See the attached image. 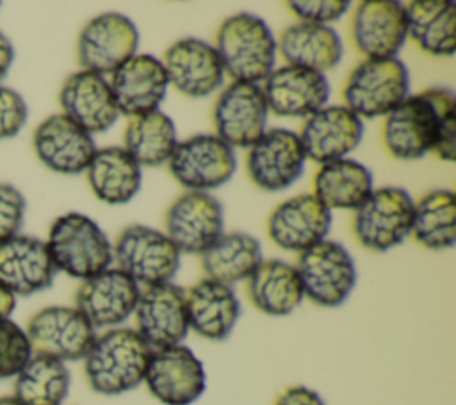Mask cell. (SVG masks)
<instances>
[{
  "label": "cell",
  "mask_w": 456,
  "mask_h": 405,
  "mask_svg": "<svg viewBox=\"0 0 456 405\" xmlns=\"http://www.w3.org/2000/svg\"><path fill=\"white\" fill-rule=\"evenodd\" d=\"M383 141L392 157L415 161L433 152L440 161L456 155V100L447 87L408 95L385 116Z\"/></svg>",
  "instance_id": "cell-1"
},
{
  "label": "cell",
  "mask_w": 456,
  "mask_h": 405,
  "mask_svg": "<svg viewBox=\"0 0 456 405\" xmlns=\"http://www.w3.org/2000/svg\"><path fill=\"white\" fill-rule=\"evenodd\" d=\"M151 351L135 328H109L96 335L82 359L86 380L98 394L128 393L144 382Z\"/></svg>",
  "instance_id": "cell-2"
},
{
  "label": "cell",
  "mask_w": 456,
  "mask_h": 405,
  "mask_svg": "<svg viewBox=\"0 0 456 405\" xmlns=\"http://www.w3.org/2000/svg\"><path fill=\"white\" fill-rule=\"evenodd\" d=\"M214 48L232 82L260 84L274 70L276 39L269 25L256 14L228 16L217 29Z\"/></svg>",
  "instance_id": "cell-3"
},
{
  "label": "cell",
  "mask_w": 456,
  "mask_h": 405,
  "mask_svg": "<svg viewBox=\"0 0 456 405\" xmlns=\"http://www.w3.org/2000/svg\"><path fill=\"white\" fill-rule=\"evenodd\" d=\"M57 271L87 280L114 262L112 244L94 219L86 214L68 212L59 216L45 241Z\"/></svg>",
  "instance_id": "cell-4"
},
{
  "label": "cell",
  "mask_w": 456,
  "mask_h": 405,
  "mask_svg": "<svg viewBox=\"0 0 456 405\" xmlns=\"http://www.w3.org/2000/svg\"><path fill=\"white\" fill-rule=\"evenodd\" d=\"M344 105L362 118L387 116L410 95V73L394 59H365L347 77Z\"/></svg>",
  "instance_id": "cell-5"
},
{
  "label": "cell",
  "mask_w": 456,
  "mask_h": 405,
  "mask_svg": "<svg viewBox=\"0 0 456 405\" xmlns=\"http://www.w3.org/2000/svg\"><path fill=\"white\" fill-rule=\"evenodd\" d=\"M116 268L126 273L139 287L173 282L180 269V252L173 241L157 228L130 225L112 246Z\"/></svg>",
  "instance_id": "cell-6"
},
{
  "label": "cell",
  "mask_w": 456,
  "mask_h": 405,
  "mask_svg": "<svg viewBox=\"0 0 456 405\" xmlns=\"http://www.w3.org/2000/svg\"><path fill=\"white\" fill-rule=\"evenodd\" d=\"M305 298L319 307H340L356 285L353 255L337 241L324 239L299 253L296 264Z\"/></svg>",
  "instance_id": "cell-7"
},
{
  "label": "cell",
  "mask_w": 456,
  "mask_h": 405,
  "mask_svg": "<svg viewBox=\"0 0 456 405\" xmlns=\"http://www.w3.org/2000/svg\"><path fill=\"white\" fill-rule=\"evenodd\" d=\"M415 202L404 187L372 189L356 209L353 230L360 244L372 252H387L411 234Z\"/></svg>",
  "instance_id": "cell-8"
},
{
  "label": "cell",
  "mask_w": 456,
  "mask_h": 405,
  "mask_svg": "<svg viewBox=\"0 0 456 405\" xmlns=\"http://www.w3.org/2000/svg\"><path fill=\"white\" fill-rule=\"evenodd\" d=\"M167 168L187 191L208 193L233 177L237 157L233 148L216 134H196L178 141Z\"/></svg>",
  "instance_id": "cell-9"
},
{
  "label": "cell",
  "mask_w": 456,
  "mask_h": 405,
  "mask_svg": "<svg viewBox=\"0 0 456 405\" xmlns=\"http://www.w3.org/2000/svg\"><path fill=\"white\" fill-rule=\"evenodd\" d=\"M27 339L34 355L80 360L96 339V330L75 307L52 305L37 310L27 323Z\"/></svg>",
  "instance_id": "cell-10"
},
{
  "label": "cell",
  "mask_w": 456,
  "mask_h": 405,
  "mask_svg": "<svg viewBox=\"0 0 456 405\" xmlns=\"http://www.w3.org/2000/svg\"><path fill=\"white\" fill-rule=\"evenodd\" d=\"M162 405H192L207 389L203 362L185 344L153 350L144 382Z\"/></svg>",
  "instance_id": "cell-11"
},
{
  "label": "cell",
  "mask_w": 456,
  "mask_h": 405,
  "mask_svg": "<svg viewBox=\"0 0 456 405\" xmlns=\"http://www.w3.org/2000/svg\"><path fill=\"white\" fill-rule=\"evenodd\" d=\"M139 30L121 12H102L89 20L78 34L77 55L86 71L107 75L137 54Z\"/></svg>",
  "instance_id": "cell-12"
},
{
  "label": "cell",
  "mask_w": 456,
  "mask_h": 405,
  "mask_svg": "<svg viewBox=\"0 0 456 405\" xmlns=\"http://www.w3.org/2000/svg\"><path fill=\"white\" fill-rule=\"evenodd\" d=\"M305 162L306 155L296 132L269 128L249 146L246 169L256 187L278 193L299 180Z\"/></svg>",
  "instance_id": "cell-13"
},
{
  "label": "cell",
  "mask_w": 456,
  "mask_h": 405,
  "mask_svg": "<svg viewBox=\"0 0 456 405\" xmlns=\"http://www.w3.org/2000/svg\"><path fill=\"white\" fill-rule=\"evenodd\" d=\"M224 232L221 202L203 191H185L166 212V236L180 253L201 255Z\"/></svg>",
  "instance_id": "cell-14"
},
{
  "label": "cell",
  "mask_w": 456,
  "mask_h": 405,
  "mask_svg": "<svg viewBox=\"0 0 456 405\" xmlns=\"http://www.w3.org/2000/svg\"><path fill=\"white\" fill-rule=\"evenodd\" d=\"M134 316L135 330L151 350L183 344L189 334L185 289L173 282L141 289Z\"/></svg>",
  "instance_id": "cell-15"
},
{
  "label": "cell",
  "mask_w": 456,
  "mask_h": 405,
  "mask_svg": "<svg viewBox=\"0 0 456 405\" xmlns=\"http://www.w3.org/2000/svg\"><path fill=\"white\" fill-rule=\"evenodd\" d=\"M141 287L119 268L82 280L75 293V309L93 325L94 330L121 326L135 310Z\"/></svg>",
  "instance_id": "cell-16"
},
{
  "label": "cell",
  "mask_w": 456,
  "mask_h": 405,
  "mask_svg": "<svg viewBox=\"0 0 456 405\" xmlns=\"http://www.w3.org/2000/svg\"><path fill=\"white\" fill-rule=\"evenodd\" d=\"M267 116L260 84L232 82L214 105L216 136L232 148H249L267 130Z\"/></svg>",
  "instance_id": "cell-17"
},
{
  "label": "cell",
  "mask_w": 456,
  "mask_h": 405,
  "mask_svg": "<svg viewBox=\"0 0 456 405\" xmlns=\"http://www.w3.org/2000/svg\"><path fill=\"white\" fill-rule=\"evenodd\" d=\"M167 82L189 98H205L224 82V70L214 45L200 37L175 41L160 59Z\"/></svg>",
  "instance_id": "cell-18"
},
{
  "label": "cell",
  "mask_w": 456,
  "mask_h": 405,
  "mask_svg": "<svg viewBox=\"0 0 456 405\" xmlns=\"http://www.w3.org/2000/svg\"><path fill=\"white\" fill-rule=\"evenodd\" d=\"M269 112L281 118H308L328 103L330 82L324 73L299 68H274L262 82Z\"/></svg>",
  "instance_id": "cell-19"
},
{
  "label": "cell",
  "mask_w": 456,
  "mask_h": 405,
  "mask_svg": "<svg viewBox=\"0 0 456 405\" xmlns=\"http://www.w3.org/2000/svg\"><path fill=\"white\" fill-rule=\"evenodd\" d=\"M351 34L365 59H394L408 37L404 5L395 0L360 2L353 14Z\"/></svg>",
  "instance_id": "cell-20"
},
{
  "label": "cell",
  "mask_w": 456,
  "mask_h": 405,
  "mask_svg": "<svg viewBox=\"0 0 456 405\" xmlns=\"http://www.w3.org/2000/svg\"><path fill=\"white\" fill-rule=\"evenodd\" d=\"M109 86L119 114L134 118L157 111L166 98L169 82L159 57L135 54L110 73Z\"/></svg>",
  "instance_id": "cell-21"
},
{
  "label": "cell",
  "mask_w": 456,
  "mask_h": 405,
  "mask_svg": "<svg viewBox=\"0 0 456 405\" xmlns=\"http://www.w3.org/2000/svg\"><path fill=\"white\" fill-rule=\"evenodd\" d=\"M306 159L326 164L346 159L363 137V123L346 105H324L306 118L297 134Z\"/></svg>",
  "instance_id": "cell-22"
},
{
  "label": "cell",
  "mask_w": 456,
  "mask_h": 405,
  "mask_svg": "<svg viewBox=\"0 0 456 405\" xmlns=\"http://www.w3.org/2000/svg\"><path fill=\"white\" fill-rule=\"evenodd\" d=\"M331 211L314 194L292 196L271 212L267 234L276 246L287 252H305L328 239Z\"/></svg>",
  "instance_id": "cell-23"
},
{
  "label": "cell",
  "mask_w": 456,
  "mask_h": 405,
  "mask_svg": "<svg viewBox=\"0 0 456 405\" xmlns=\"http://www.w3.org/2000/svg\"><path fill=\"white\" fill-rule=\"evenodd\" d=\"M59 103L62 114L91 136L109 130L119 118L109 80L86 70L71 73L62 82Z\"/></svg>",
  "instance_id": "cell-24"
},
{
  "label": "cell",
  "mask_w": 456,
  "mask_h": 405,
  "mask_svg": "<svg viewBox=\"0 0 456 405\" xmlns=\"http://www.w3.org/2000/svg\"><path fill=\"white\" fill-rule=\"evenodd\" d=\"M32 143L37 159L48 169L62 175L86 171L96 152L93 136L62 112L43 120L34 132Z\"/></svg>",
  "instance_id": "cell-25"
},
{
  "label": "cell",
  "mask_w": 456,
  "mask_h": 405,
  "mask_svg": "<svg viewBox=\"0 0 456 405\" xmlns=\"http://www.w3.org/2000/svg\"><path fill=\"white\" fill-rule=\"evenodd\" d=\"M55 266L45 241L30 236H12L0 243V284L12 294L28 296L48 289Z\"/></svg>",
  "instance_id": "cell-26"
},
{
  "label": "cell",
  "mask_w": 456,
  "mask_h": 405,
  "mask_svg": "<svg viewBox=\"0 0 456 405\" xmlns=\"http://www.w3.org/2000/svg\"><path fill=\"white\" fill-rule=\"evenodd\" d=\"M189 330L208 341H224L240 318V302L232 285L201 278L185 289Z\"/></svg>",
  "instance_id": "cell-27"
},
{
  "label": "cell",
  "mask_w": 456,
  "mask_h": 405,
  "mask_svg": "<svg viewBox=\"0 0 456 405\" xmlns=\"http://www.w3.org/2000/svg\"><path fill=\"white\" fill-rule=\"evenodd\" d=\"M276 48L287 64L319 73L333 70L344 57V45L335 29L305 21L289 25L276 41Z\"/></svg>",
  "instance_id": "cell-28"
},
{
  "label": "cell",
  "mask_w": 456,
  "mask_h": 405,
  "mask_svg": "<svg viewBox=\"0 0 456 405\" xmlns=\"http://www.w3.org/2000/svg\"><path fill=\"white\" fill-rule=\"evenodd\" d=\"M86 175L94 196L109 205L130 202L142 184L141 166L123 146L96 148Z\"/></svg>",
  "instance_id": "cell-29"
},
{
  "label": "cell",
  "mask_w": 456,
  "mask_h": 405,
  "mask_svg": "<svg viewBox=\"0 0 456 405\" xmlns=\"http://www.w3.org/2000/svg\"><path fill=\"white\" fill-rule=\"evenodd\" d=\"M246 282L251 303L273 318L292 314L305 300L296 266L281 259L262 260Z\"/></svg>",
  "instance_id": "cell-30"
},
{
  "label": "cell",
  "mask_w": 456,
  "mask_h": 405,
  "mask_svg": "<svg viewBox=\"0 0 456 405\" xmlns=\"http://www.w3.org/2000/svg\"><path fill=\"white\" fill-rule=\"evenodd\" d=\"M408 37L429 55H454L456 4L449 0H413L404 5Z\"/></svg>",
  "instance_id": "cell-31"
},
{
  "label": "cell",
  "mask_w": 456,
  "mask_h": 405,
  "mask_svg": "<svg viewBox=\"0 0 456 405\" xmlns=\"http://www.w3.org/2000/svg\"><path fill=\"white\" fill-rule=\"evenodd\" d=\"M374 189L372 173L353 159H338L321 164L314 177V196L330 211H356Z\"/></svg>",
  "instance_id": "cell-32"
},
{
  "label": "cell",
  "mask_w": 456,
  "mask_h": 405,
  "mask_svg": "<svg viewBox=\"0 0 456 405\" xmlns=\"http://www.w3.org/2000/svg\"><path fill=\"white\" fill-rule=\"evenodd\" d=\"M200 257L205 278L226 285L248 280L264 260L260 243L246 232H223Z\"/></svg>",
  "instance_id": "cell-33"
},
{
  "label": "cell",
  "mask_w": 456,
  "mask_h": 405,
  "mask_svg": "<svg viewBox=\"0 0 456 405\" xmlns=\"http://www.w3.org/2000/svg\"><path fill=\"white\" fill-rule=\"evenodd\" d=\"M178 145L173 120L160 109L130 118L125 128V150L142 166L167 164Z\"/></svg>",
  "instance_id": "cell-34"
},
{
  "label": "cell",
  "mask_w": 456,
  "mask_h": 405,
  "mask_svg": "<svg viewBox=\"0 0 456 405\" xmlns=\"http://www.w3.org/2000/svg\"><path fill=\"white\" fill-rule=\"evenodd\" d=\"M71 375L64 362L32 355L14 380V394L23 405H62L69 393Z\"/></svg>",
  "instance_id": "cell-35"
},
{
  "label": "cell",
  "mask_w": 456,
  "mask_h": 405,
  "mask_svg": "<svg viewBox=\"0 0 456 405\" xmlns=\"http://www.w3.org/2000/svg\"><path fill=\"white\" fill-rule=\"evenodd\" d=\"M411 234L428 250L451 248L456 241L454 193L433 189L415 202Z\"/></svg>",
  "instance_id": "cell-36"
},
{
  "label": "cell",
  "mask_w": 456,
  "mask_h": 405,
  "mask_svg": "<svg viewBox=\"0 0 456 405\" xmlns=\"http://www.w3.org/2000/svg\"><path fill=\"white\" fill-rule=\"evenodd\" d=\"M32 357L27 334L9 318H0V378L16 376Z\"/></svg>",
  "instance_id": "cell-37"
},
{
  "label": "cell",
  "mask_w": 456,
  "mask_h": 405,
  "mask_svg": "<svg viewBox=\"0 0 456 405\" xmlns=\"http://www.w3.org/2000/svg\"><path fill=\"white\" fill-rule=\"evenodd\" d=\"M289 9L296 14L297 21L330 25L340 20L351 7L347 0H296L287 4Z\"/></svg>",
  "instance_id": "cell-38"
},
{
  "label": "cell",
  "mask_w": 456,
  "mask_h": 405,
  "mask_svg": "<svg viewBox=\"0 0 456 405\" xmlns=\"http://www.w3.org/2000/svg\"><path fill=\"white\" fill-rule=\"evenodd\" d=\"M25 216V198L11 184L0 182V243L16 236Z\"/></svg>",
  "instance_id": "cell-39"
},
{
  "label": "cell",
  "mask_w": 456,
  "mask_h": 405,
  "mask_svg": "<svg viewBox=\"0 0 456 405\" xmlns=\"http://www.w3.org/2000/svg\"><path fill=\"white\" fill-rule=\"evenodd\" d=\"M28 109L21 95L0 86V141L14 137L25 125Z\"/></svg>",
  "instance_id": "cell-40"
},
{
  "label": "cell",
  "mask_w": 456,
  "mask_h": 405,
  "mask_svg": "<svg viewBox=\"0 0 456 405\" xmlns=\"http://www.w3.org/2000/svg\"><path fill=\"white\" fill-rule=\"evenodd\" d=\"M274 405H326L321 394L306 385L287 387L274 401Z\"/></svg>",
  "instance_id": "cell-41"
},
{
  "label": "cell",
  "mask_w": 456,
  "mask_h": 405,
  "mask_svg": "<svg viewBox=\"0 0 456 405\" xmlns=\"http://www.w3.org/2000/svg\"><path fill=\"white\" fill-rule=\"evenodd\" d=\"M12 61H14V48L11 41L0 32V80L7 75Z\"/></svg>",
  "instance_id": "cell-42"
},
{
  "label": "cell",
  "mask_w": 456,
  "mask_h": 405,
  "mask_svg": "<svg viewBox=\"0 0 456 405\" xmlns=\"http://www.w3.org/2000/svg\"><path fill=\"white\" fill-rule=\"evenodd\" d=\"M14 305H16L14 294L4 284H0V318H9L11 312L14 310Z\"/></svg>",
  "instance_id": "cell-43"
},
{
  "label": "cell",
  "mask_w": 456,
  "mask_h": 405,
  "mask_svg": "<svg viewBox=\"0 0 456 405\" xmlns=\"http://www.w3.org/2000/svg\"><path fill=\"white\" fill-rule=\"evenodd\" d=\"M0 405H23L16 396H0Z\"/></svg>",
  "instance_id": "cell-44"
}]
</instances>
